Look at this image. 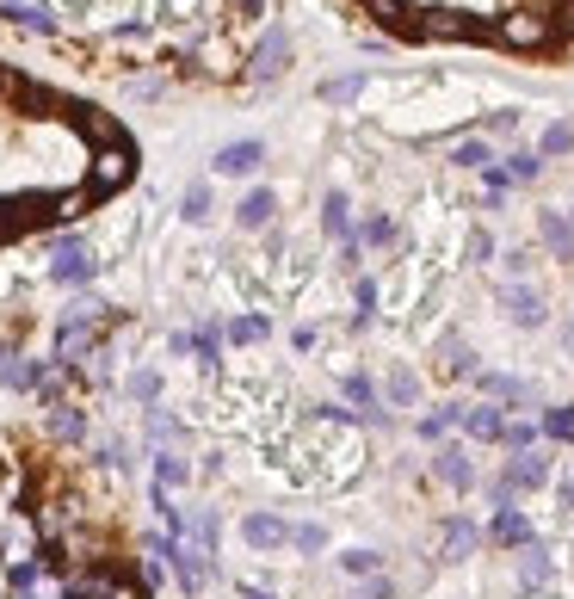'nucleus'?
Returning a JSON list of instances; mask_svg holds the SVG:
<instances>
[{"label": "nucleus", "mask_w": 574, "mask_h": 599, "mask_svg": "<svg viewBox=\"0 0 574 599\" xmlns=\"http://www.w3.org/2000/svg\"><path fill=\"white\" fill-rule=\"evenodd\" d=\"M550 38H556V19H550V13L513 7L507 19H500V44H513V50H544Z\"/></svg>", "instance_id": "1"}, {"label": "nucleus", "mask_w": 574, "mask_h": 599, "mask_svg": "<svg viewBox=\"0 0 574 599\" xmlns=\"http://www.w3.org/2000/svg\"><path fill=\"white\" fill-rule=\"evenodd\" d=\"M130 173H136V149H130V143H105V149L93 155V192L124 186Z\"/></svg>", "instance_id": "2"}, {"label": "nucleus", "mask_w": 574, "mask_h": 599, "mask_svg": "<svg viewBox=\"0 0 574 599\" xmlns=\"http://www.w3.org/2000/svg\"><path fill=\"white\" fill-rule=\"evenodd\" d=\"M149 550H155V556H167V569L179 575V587H186V593H198V587H204V550H186V544H161V538H155Z\"/></svg>", "instance_id": "3"}, {"label": "nucleus", "mask_w": 574, "mask_h": 599, "mask_svg": "<svg viewBox=\"0 0 574 599\" xmlns=\"http://www.w3.org/2000/svg\"><path fill=\"white\" fill-rule=\"evenodd\" d=\"M500 303H507V322L519 328H544V297L531 285H500Z\"/></svg>", "instance_id": "4"}, {"label": "nucleus", "mask_w": 574, "mask_h": 599, "mask_svg": "<svg viewBox=\"0 0 574 599\" xmlns=\"http://www.w3.org/2000/svg\"><path fill=\"white\" fill-rule=\"evenodd\" d=\"M284 68H291V38H284V31H266V44L254 50V68H247V75L272 81V75H284Z\"/></svg>", "instance_id": "5"}, {"label": "nucleus", "mask_w": 574, "mask_h": 599, "mask_svg": "<svg viewBox=\"0 0 574 599\" xmlns=\"http://www.w3.org/2000/svg\"><path fill=\"white\" fill-rule=\"evenodd\" d=\"M241 538L254 544V550H278V544H291V525L272 519V513H247L241 519Z\"/></svg>", "instance_id": "6"}, {"label": "nucleus", "mask_w": 574, "mask_h": 599, "mask_svg": "<svg viewBox=\"0 0 574 599\" xmlns=\"http://www.w3.org/2000/svg\"><path fill=\"white\" fill-rule=\"evenodd\" d=\"M476 31H482L476 19H463V13H445V7H439V13H426V19L414 25V38H476Z\"/></svg>", "instance_id": "7"}, {"label": "nucleus", "mask_w": 574, "mask_h": 599, "mask_svg": "<svg viewBox=\"0 0 574 599\" xmlns=\"http://www.w3.org/2000/svg\"><path fill=\"white\" fill-rule=\"evenodd\" d=\"M87 278H93V254L81 241H62L56 248V285H87Z\"/></svg>", "instance_id": "8"}, {"label": "nucleus", "mask_w": 574, "mask_h": 599, "mask_svg": "<svg viewBox=\"0 0 574 599\" xmlns=\"http://www.w3.org/2000/svg\"><path fill=\"white\" fill-rule=\"evenodd\" d=\"M537 235H544V248L556 260H574V223L562 217V210H544V217H537Z\"/></svg>", "instance_id": "9"}, {"label": "nucleus", "mask_w": 574, "mask_h": 599, "mask_svg": "<svg viewBox=\"0 0 574 599\" xmlns=\"http://www.w3.org/2000/svg\"><path fill=\"white\" fill-rule=\"evenodd\" d=\"M0 19H7V25H19V31H44V38L56 31V19L38 7V0H0Z\"/></svg>", "instance_id": "10"}, {"label": "nucleus", "mask_w": 574, "mask_h": 599, "mask_svg": "<svg viewBox=\"0 0 574 599\" xmlns=\"http://www.w3.org/2000/svg\"><path fill=\"white\" fill-rule=\"evenodd\" d=\"M260 161H266L260 143H229V149H217V161H210V167H217V173H235V180H241V173H254Z\"/></svg>", "instance_id": "11"}, {"label": "nucleus", "mask_w": 574, "mask_h": 599, "mask_svg": "<svg viewBox=\"0 0 574 599\" xmlns=\"http://www.w3.org/2000/svg\"><path fill=\"white\" fill-rule=\"evenodd\" d=\"M457 420H463V433H470V439H500V433H507L500 408H463Z\"/></svg>", "instance_id": "12"}, {"label": "nucleus", "mask_w": 574, "mask_h": 599, "mask_svg": "<svg viewBox=\"0 0 574 599\" xmlns=\"http://www.w3.org/2000/svg\"><path fill=\"white\" fill-rule=\"evenodd\" d=\"M272 210H278L272 192H247L241 210H235V223H241V229H266V223H272Z\"/></svg>", "instance_id": "13"}, {"label": "nucleus", "mask_w": 574, "mask_h": 599, "mask_svg": "<svg viewBox=\"0 0 574 599\" xmlns=\"http://www.w3.org/2000/svg\"><path fill=\"white\" fill-rule=\"evenodd\" d=\"M494 538H500V544H519V550H525V544H531V519H525L519 507H500V513H494Z\"/></svg>", "instance_id": "14"}, {"label": "nucleus", "mask_w": 574, "mask_h": 599, "mask_svg": "<svg viewBox=\"0 0 574 599\" xmlns=\"http://www.w3.org/2000/svg\"><path fill=\"white\" fill-rule=\"evenodd\" d=\"M433 470H439V482H451V488H470V457H463L457 445H445V451L433 457Z\"/></svg>", "instance_id": "15"}, {"label": "nucleus", "mask_w": 574, "mask_h": 599, "mask_svg": "<svg viewBox=\"0 0 574 599\" xmlns=\"http://www.w3.org/2000/svg\"><path fill=\"white\" fill-rule=\"evenodd\" d=\"M451 161H457V167H476V173H482V167H494V149H488V136H463V143L451 149Z\"/></svg>", "instance_id": "16"}, {"label": "nucleus", "mask_w": 574, "mask_h": 599, "mask_svg": "<svg viewBox=\"0 0 574 599\" xmlns=\"http://www.w3.org/2000/svg\"><path fill=\"white\" fill-rule=\"evenodd\" d=\"M62 599H118V587H112V575H75Z\"/></svg>", "instance_id": "17"}, {"label": "nucleus", "mask_w": 574, "mask_h": 599, "mask_svg": "<svg viewBox=\"0 0 574 599\" xmlns=\"http://www.w3.org/2000/svg\"><path fill=\"white\" fill-rule=\"evenodd\" d=\"M519 587H531V593H537V587H550V556L537 550V544H531L525 562H519Z\"/></svg>", "instance_id": "18"}, {"label": "nucleus", "mask_w": 574, "mask_h": 599, "mask_svg": "<svg viewBox=\"0 0 574 599\" xmlns=\"http://www.w3.org/2000/svg\"><path fill=\"white\" fill-rule=\"evenodd\" d=\"M365 7H371V13H377L383 25H402V31H408V38H414V25H420V19H408V13H414V7H408V0H365Z\"/></svg>", "instance_id": "19"}, {"label": "nucleus", "mask_w": 574, "mask_h": 599, "mask_svg": "<svg viewBox=\"0 0 574 599\" xmlns=\"http://www.w3.org/2000/svg\"><path fill=\"white\" fill-rule=\"evenodd\" d=\"M0 377H7V390H38V383H44V365H38V359H13Z\"/></svg>", "instance_id": "20"}, {"label": "nucleus", "mask_w": 574, "mask_h": 599, "mask_svg": "<svg viewBox=\"0 0 574 599\" xmlns=\"http://www.w3.org/2000/svg\"><path fill=\"white\" fill-rule=\"evenodd\" d=\"M445 550H451V556H470V550H476V525H470V519H451V525H445Z\"/></svg>", "instance_id": "21"}, {"label": "nucleus", "mask_w": 574, "mask_h": 599, "mask_svg": "<svg viewBox=\"0 0 574 599\" xmlns=\"http://www.w3.org/2000/svg\"><path fill=\"white\" fill-rule=\"evenodd\" d=\"M186 476H192V470H186V457H173V451L155 457V482H161V488H179Z\"/></svg>", "instance_id": "22"}, {"label": "nucleus", "mask_w": 574, "mask_h": 599, "mask_svg": "<svg viewBox=\"0 0 574 599\" xmlns=\"http://www.w3.org/2000/svg\"><path fill=\"white\" fill-rule=\"evenodd\" d=\"M179 217H186V223H204V217H210V186H186V198H179Z\"/></svg>", "instance_id": "23"}, {"label": "nucleus", "mask_w": 574, "mask_h": 599, "mask_svg": "<svg viewBox=\"0 0 574 599\" xmlns=\"http://www.w3.org/2000/svg\"><path fill=\"white\" fill-rule=\"evenodd\" d=\"M321 223H328V235H346L352 217H346V192H328V204H321Z\"/></svg>", "instance_id": "24"}, {"label": "nucleus", "mask_w": 574, "mask_h": 599, "mask_svg": "<svg viewBox=\"0 0 574 599\" xmlns=\"http://www.w3.org/2000/svg\"><path fill=\"white\" fill-rule=\"evenodd\" d=\"M229 340H235V346H254V340H266V322H260V315H235Z\"/></svg>", "instance_id": "25"}, {"label": "nucleus", "mask_w": 574, "mask_h": 599, "mask_svg": "<svg viewBox=\"0 0 574 599\" xmlns=\"http://www.w3.org/2000/svg\"><path fill=\"white\" fill-rule=\"evenodd\" d=\"M358 241H365V248H389V241H396V223H389V217H365Z\"/></svg>", "instance_id": "26"}, {"label": "nucleus", "mask_w": 574, "mask_h": 599, "mask_svg": "<svg viewBox=\"0 0 574 599\" xmlns=\"http://www.w3.org/2000/svg\"><path fill=\"white\" fill-rule=\"evenodd\" d=\"M537 173H544V161H537L531 149H513V155H507V180H537Z\"/></svg>", "instance_id": "27"}, {"label": "nucleus", "mask_w": 574, "mask_h": 599, "mask_svg": "<svg viewBox=\"0 0 574 599\" xmlns=\"http://www.w3.org/2000/svg\"><path fill=\"white\" fill-rule=\"evenodd\" d=\"M358 87H365V81H358V75H340V81H321V99H328V105H346V99H358Z\"/></svg>", "instance_id": "28"}, {"label": "nucleus", "mask_w": 574, "mask_h": 599, "mask_svg": "<svg viewBox=\"0 0 574 599\" xmlns=\"http://www.w3.org/2000/svg\"><path fill=\"white\" fill-rule=\"evenodd\" d=\"M544 155H574V124H550L544 130Z\"/></svg>", "instance_id": "29"}, {"label": "nucleus", "mask_w": 574, "mask_h": 599, "mask_svg": "<svg viewBox=\"0 0 574 599\" xmlns=\"http://www.w3.org/2000/svg\"><path fill=\"white\" fill-rule=\"evenodd\" d=\"M445 371L451 377H470L476 365H470V346H463V340H445Z\"/></svg>", "instance_id": "30"}, {"label": "nucleus", "mask_w": 574, "mask_h": 599, "mask_svg": "<svg viewBox=\"0 0 574 599\" xmlns=\"http://www.w3.org/2000/svg\"><path fill=\"white\" fill-rule=\"evenodd\" d=\"M544 433L550 439H574V408H550L544 414Z\"/></svg>", "instance_id": "31"}, {"label": "nucleus", "mask_w": 574, "mask_h": 599, "mask_svg": "<svg viewBox=\"0 0 574 599\" xmlns=\"http://www.w3.org/2000/svg\"><path fill=\"white\" fill-rule=\"evenodd\" d=\"M377 562H383L377 550H346V556H340V569H346V575H371Z\"/></svg>", "instance_id": "32"}, {"label": "nucleus", "mask_w": 574, "mask_h": 599, "mask_svg": "<svg viewBox=\"0 0 574 599\" xmlns=\"http://www.w3.org/2000/svg\"><path fill=\"white\" fill-rule=\"evenodd\" d=\"M130 396H136V402H155V396H161V377H155V371H136V377H130Z\"/></svg>", "instance_id": "33"}, {"label": "nucleus", "mask_w": 574, "mask_h": 599, "mask_svg": "<svg viewBox=\"0 0 574 599\" xmlns=\"http://www.w3.org/2000/svg\"><path fill=\"white\" fill-rule=\"evenodd\" d=\"M414 396H420V383H414L408 371H396V377H389V402H402V408H408Z\"/></svg>", "instance_id": "34"}, {"label": "nucleus", "mask_w": 574, "mask_h": 599, "mask_svg": "<svg viewBox=\"0 0 574 599\" xmlns=\"http://www.w3.org/2000/svg\"><path fill=\"white\" fill-rule=\"evenodd\" d=\"M463 408H445V414H426L420 420V439H445V427H451V420H457Z\"/></svg>", "instance_id": "35"}, {"label": "nucleus", "mask_w": 574, "mask_h": 599, "mask_svg": "<svg viewBox=\"0 0 574 599\" xmlns=\"http://www.w3.org/2000/svg\"><path fill=\"white\" fill-rule=\"evenodd\" d=\"M500 439H507L513 451H525V445L537 439V427H531V420H507V433H500Z\"/></svg>", "instance_id": "36"}, {"label": "nucleus", "mask_w": 574, "mask_h": 599, "mask_svg": "<svg viewBox=\"0 0 574 599\" xmlns=\"http://www.w3.org/2000/svg\"><path fill=\"white\" fill-rule=\"evenodd\" d=\"M291 544H297V550H321V544H328V532H321V525H297Z\"/></svg>", "instance_id": "37"}, {"label": "nucleus", "mask_w": 574, "mask_h": 599, "mask_svg": "<svg viewBox=\"0 0 574 599\" xmlns=\"http://www.w3.org/2000/svg\"><path fill=\"white\" fill-rule=\"evenodd\" d=\"M470 260H476V266H488V260H494V235H488V229H476V235H470Z\"/></svg>", "instance_id": "38"}, {"label": "nucleus", "mask_w": 574, "mask_h": 599, "mask_svg": "<svg viewBox=\"0 0 574 599\" xmlns=\"http://www.w3.org/2000/svg\"><path fill=\"white\" fill-rule=\"evenodd\" d=\"M346 396H352L358 408H371V402H377V390H371V377H346Z\"/></svg>", "instance_id": "39"}, {"label": "nucleus", "mask_w": 574, "mask_h": 599, "mask_svg": "<svg viewBox=\"0 0 574 599\" xmlns=\"http://www.w3.org/2000/svg\"><path fill=\"white\" fill-rule=\"evenodd\" d=\"M358 599H396V581H389V575H377V581H365V587H358Z\"/></svg>", "instance_id": "40"}, {"label": "nucleus", "mask_w": 574, "mask_h": 599, "mask_svg": "<svg viewBox=\"0 0 574 599\" xmlns=\"http://www.w3.org/2000/svg\"><path fill=\"white\" fill-rule=\"evenodd\" d=\"M56 433H68V439H81V414H75V408H62V414H56Z\"/></svg>", "instance_id": "41"}, {"label": "nucleus", "mask_w": 574, "mask_h": 599, "mask_svg": "<svg viewBox=\"0 0 574 599\" xmlns=\"http://www.w3.org/2000/svg\"><path fill=\"white\" fill-rule=\"evenodd\" d=\"M513 124H519V112H488V130H494V136H507Z\"/></svg>", "instance_id": "42"}, {"label": "nucleus", "mask_w": 574, "mask_h": 599, "mask_svg": "<svg viewBox=\"0 0 574 599\" xmlns=\"http://www.w3.org/2000/svg\"><path fill=\"white\" fill-rule=\"evenodd\" d=\"M149 433H155V439H179V427H173V414H155V420H149Z\"/></svg>", "instance_id": "43"}, {"label": "nucleus", "mask_w": 574, "mask_h": 599, "mask_svg": "<svg viewBox=\"0 0 574 599\" xmlns=\"http://www.w3.org/2000/svg\"><path fill=\"white\" fill-rule=\"evenodd\" d=\"M358 309H377V278H358Z\"/></svg>", "instance_id": "44"}, {"label": "nucleus", "mask_w": 574, "mask_h": 599, "mask_svg": "<svg viewBox=\"0 0 574 599\" xmlns=\"http://www.w3.org/2000/svg\"><path fill=\"white\" fill-rule=\"evenodd\" d=\"M556 31H562V38H574V0H562V13H556Z\"/></svg>", "instance_id": "45"}, {"label": "nucleus", "mask_w": 574, "mask_h": 599, "mask_svg": "<svg viewBox=\"0 0 574 599\" xmlns=\"http://www.w3.org/2000/svg\"><path fill=\"white\" fill-rule=\"evenodd\" d=\"M241 599H278V593H266V587H241Z\"/></svg>", "instance_id": "46"}, {"label": "nucleus", "mask_w": 574, "mask_h": 599, "mask_svg": "<svg viewBox=\"0 0 574 599\" xmlns=\"http://www.w3.org/2000/svg\"><path fill=\"white\" fill-rule=\"evenodd\" d=\"M562 501H568V507H574V476H568V482H562Z\"/></svg>", "instance_id": "47"}, {"label": "nucleus", "mask_w": 574, "mask_h": 599, "mask_svg": "<svg viewBox=\"0 0 574 599\" xmlns=\"http://www.w3.org/2000/svg\"><path fill=\"white\" fill-rule=\"evenodd\" d=\"M235 7H241V13H260V0H235Z\"/></svg>", "instance_id": "48"}, {"label": "nucleus", "mask_w": 574, "mask_h": 599, "mask_svg": "<svg viewBox=\"0 0 574 599\" xmlns=\"http://www.w3.org/2000/svg\"><path fill=\"white\" fill-rule=\"evenodd\" d=\"M7 87H13V75H7V68H0V93H7Z\"/></svg>", "instance_id": "49"}, {"label": "nucleus", "mask_w": 574, "mask_h": 599, "mask_svg": "<svg viewBox=\"0 0 574 599\" xmlns=\"http://www.w3.org/2000/svg\"><path fill=\"white\" fill-rule=\"evenodd\" d=\"M7 235H13V229H7V223H0V241H7Z\"/></svg>", "instance_id": "50"}, {"label": "nucleus", "mask_w": 574, "mask_h": 599, "mask_svg": "<svg viewBox=\"0 0 574 599\" xmlns=\"http://www.w3.org/2000/svg\"><path fill=\"white\" fill-rule=\"evenodd\" d=\"M25 599H31V593H25Z\"/></svg>", "instance_id": "51"}]
</instances>
